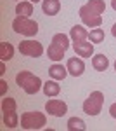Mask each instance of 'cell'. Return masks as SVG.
Listing matches in <instances>:
<instances>
[{
	"label": "cell",
	"instance_id": "6da1fadb",
	"mask_svg": "<svg viewBox=\"0 0 116 131\" xmlns=\"http://www.w3.org/2000/svg\"><path fill=\"white\" fill-rule=\"evenodd\" d=\"M16 82L21 89L28 94H37L40 91V88H43V84L40 81V77H37L35 73H31L28 70H23L16 75Z\"/></svg>",
	"mask_w": 116,
	"mask_h": 131
},
{
	"label": "cell",
	"instance_id": "7a4b0ae2",
	"mask_svg": "<svg viewBox=\"0 0 116 131\" xmlns=\"http://www.w3.org/2000/svg\"><path fill=\"white\" fill-rule=\"evenodd\" d=\"M2 114H4V124L14 129L19 126V117L16 114V100L14 98H4L2 100Z\"/></svg>",
	"mask_w": 116,
	"mask_h": 131
},
{
	"label": "cell",
	"instance_id": "3957f363",
	"mask_svg": "<svg viewBox=\"0 0 116 131\" xmlns=\"http://www.w3.org/2000/svg\"><path fill=\"white\" fill-rule=\"evenodd\" d=\"M47 124L45 114L35 110V112H24L21 115V128L23 129H42Z\"/></svg>",
	"mask_w": 116,
	"mask_h": 131
},
{
	"label": "cell",
	"instance_id": "277c9868",
	"mask_svg": "<svg viewBox=\"0 0 116 131\" xmlns=\"http://www.w3.org/2000/svg\"><path fill=\"white\" fill-rule=\"evenodd\" d=\"M12 30L16 31V33L26 35V37H33L38 31V23L26 18V16H18L12 21Z\"/></svg>",
	"mask_w": 116,
	"mask_h": 131
},
{
	"label": "cell",
	"instance_id": "5b68a950",
	"mask_svg": "<svg viewBox=\"0 0 116 131\" xmlns=\"http://www.w3.org/2000/svg\"><path fill=\"white\" fill-rule=\"evenodd\" d=\"M102 105H104V94L101 91H94V93H90V96L87 100L83 101V112L87 115H97L102 110Z\"/></svg>",
	"mask_w": 116,
	"mask_h": 131
},
{
	"label": "cell",
	"instance_id": "8992f818",
	"mask_svg": "<svg viewBox=\"0 0 116 131\" xmlns=\"http://www.w3.org/2000/svg\"><path fill=\"white\" fill-rule=\"evenodd\" d=\"M80 18L83 21L85 26H90V28H99L102 25V16L97 14L95 10H92L87 4L80 7Z\"/></svg>",
	"mask_w": 116,
	"mask_h": 131
},
{
	"label": "cell",
	"instance_id": "52a82bcc",
	"mask_svg": "<svg viewBox=\"0 0 116 131\" xmlns=\"http://www.w3.org/2000/svg\"><path fill=\"white\" fill-rule=\"evenodd\" d=\"M19 52L23 56L38 58V56L43 54V46L37 40H23V42H19Z\"/></svg>",
	"mask_w": 116,
	"mask_h": 131
},
{
	"label": "cell",
	"instance_id": "ba28073f",
	"mask_svg": "<svg viewBox=\"0 0 116 131\" xmlns=\"http://www.w3.org/2000/svg\"><path fill=\"white\" fill-rule=\"evenodd\" d=\"M45 110L48 112V115L62 117V115L68 112V105L62 100H48L47 103H45Z\"/></svg>",
	"mask_w": 116,
	"mask_h": 131
},
{
	"label": "cell",
	"instance_id": "9c48e42d",
	"mask_svg": "<svg viewBox=\"0 0 116 131\" xmlns=\"http://www.w3.org/2000/svg\"><path fill=\"white\" fill-rule=\"evenodd\" d=\"M66 68H68V73L73 75V77H80L83 72H85V63L81 58H69L68 63H66Z\"/></svg>",
	"mask_w": 116,
	"mask_h": 131
},
{
	"label": "cell",
	"instance_id": "30bf717a",
	"mask_svg": "<svg viewBox=\"0 0 116 131\" xmlns=\"http://www.w3.org/2000/svg\"><path fill=\"white\" fill-rule=\"evenodd\" d=\"M73 49L78 56L81 58H90L94 54V44L87 40H80V42H73Z\"/></svg>",
	"mask_w": 116,
	"mask_h": 131
},
{
	"label": "cell",
	"instance_id": "8fae6325",
	"mask_svg": "<svg viewBox=\"0 0 116 131\" xmlns=\"http://www.w3.org/2000/svg\"><path fill=\"white\" fill-rule=\"evenodd\" d=\"M69 37L73 42H80V40H88V31L85 26L81 25H75L71 30H69Z\"/></svg>",
	"mask_w": 116,
	"mask_h": 131
},
{
	"label": "cell",
	"instance_id": "7c38bea8",
	"mask_svg": "<svg viewBox=\"0 0 116 131\" xmlns=\"http://www.w3.org/2000/svg\"><path fill=\"white\" fill-rule=\"evenodd\" d=\"M64 47L62 46H59V44H56V42H52L50 46H48L47 49V56L50 58L52 61H61L62 58H64Z\"/></svg>",
	"mask_w": 116,
	"mask_h": 131
},
{
	"label": "cell",
	"instance_id": "4fadbf2b",
	"mask_svg": "<svg viewBox=\"0 0 116 131\" xmlns=\"http://www.w3.org/2000/svg\"><path fill=\"white\" fill-rule=\"evenodd\" d=\"M42 10L47 16H56L61 10V2L59 0H43L42 2Z\"/></svg>",
	"mask_w": 116,
	"mask_h": 131
},
{
	"label": "cell",
	"instance_id": "5bb4252c",
	"mask_svg": "<svg viewBox=\"0 0 116 131\" xmlns=\"http://www.w3.org/2000/svg\"><path fill=\"white\" fill-rule=\"evenodd\" d=\"M48 75H50L52 79H56V81H62V79H66V75H68V68L62 67V65H59V63H54V65L48 68Z\"/></svg>",
	"mask_w": 116,
	"mask_h": 131
},
{
	"label": "cell",
	"instance_id": "9a60e30c",
	"mask_svg": "<svg viewBox=\"0 0 116 131\" xmlns=\"http://www.w3.org/2000/svg\"><path fill=\"white\" fill-rule=\"evenodd\" d=\"M59 93H61V86L57 84L56 79H50L43 84V94L48 96V98H54V96H57Z\"/></svg>",
	"mask_w": 116,
	"mask_h": 131
},
{
	"label": "cell",
	"instance_id": "2e32d148",
	"mask_svg": "<svg viewBox=\"0 0 116 131\" xmlns=\"http://www.w3.org/2000/svg\"><path fill=\"white\" fill-rule=\"evenodd\" d=\"M16 14L18 16H26V18H29L33 14V2H29V0L23 2L21 0L19 4L16 5Z\"/></svg>",
	"mask_w": 116,
	"mask_h": 131
},
{
	"label": "cell",
	"instance_id": "e0dca14e",
	"mask_svg": "<svg viewBox=\"0 0 116 131\" xmlns=\"http://www.w3.org/2000/svg\"><path fill=\"white\" fill-rule=\"evenodd\" d=\"M92 67H94L97 72H104V70H107V67H109V60H107L104 54H95V56L92 58Z\"/></svg>",
	"mask_w": 116,
	"mask_h": 131
},
{
	"label": "cell",
	"instance_id": "ac0fdd59",
	"mask_svg": "<svg viewBox=\"0 0 116 131\" xmlns=\"http://www.w3.org/2000/svg\"><path fill=\"white\" fill-rule=\"evenodd\" d=\"M14 56V47L9 42H2L0 44V60L2 61H9Z\"/></svg>",
	"mask_w": 116,
	"mask_h": 131
},
{
	"label": "cell",
	"instance_id": "d6986e66",
	"mask_svg": "<svg viewBox=\"0 0 116 131\" xmlns=\"http://www.w3.org/2000/svg\"><path fill=\"white\" fill-rule=\"evenodd\" d=\"M68 129L69 131H85L87 129V124L83 119H80V117H71L68 119Z\"/></svg>",
	"mask_w": 116,
	"mask_h": 131
},
{
	"label": "cell",
	"instance_id": "ffe728a7",
	"mask_svg": "<svg viewBox=\"0 0 116 131\" xmlns=\"http://www.w3.org/2000/svg\"><path fill=\"white\" fill-rule=\"evenodd\" d=\"M104 30L102 28H94V30L88 31V39L90 42H94V44H101V42H104Z\"/></svg>",
	"mask_w": 116,
	"mask_h": 131
},
{
	"label": "cell",
	"instance_id": "44dd1931",
	"mask_svg": "<svg viewBox=\"0 0 116 131\" xmlns=\"http://www.w3.org/2000/svg\"><path fill=\"white\" fill-rule=\"evenodd\" d=\"M87 5L92 10H95L97 14H102V12L106 10V4H104V0H88Z\"/></svg>",
	"mask_w": 116,
	"mask_h": 131
},
{
	"label": "cell",
	"instance_id": "7402d4cb",
	"mask_svg": "<svg viewBox=\"0 0 116 131\" xmlns=\"http://www.w3.org/2000/svg\"><path fill=\"white\" fill-rule=\"evenodd\" d=\"M52 42H56L59 46H62L64 49H68L69 47V37L66 33H56L54 37H52Z\"/></svg>",
	"mask_w": 116,
	"mask_h": 131
},
{
	"label": "cell",
	"instance_id": "603a6c76",
	"mask_svg": "<svg viewBox=\"0 0 116 131\" xmlns=\"http://www.w3.org/2000/svg\"><path fill=\"white\" fill-rule=\"evenodd\" d=\"M5 91H7V82H5V81H0V94L4 96V94H5Z\"/></svg>",
	"mask_w": 116,
	"mask_h": 131
},
{
	"label": "cell",
	"instance_id": "cb8c5ba5",
	"mask_svg": "<svg viewBox=\"0 0 116 131\" xmlns=\"http://www.w3.org/2000/svg\"><path fill=\"white\" fill-rule=\"evenodd\" d=\"M109 114H111V117H114V119H116V101L109 107Z\"/></svg>",
	"mask_w": 116,
	"mask_h": 131
},
{
	"label": "cell",
	"instance_id": "d4e9b609",
	"mask_svg": "<svg viewBox=\"0 0 116 131\" xmlns=\"http://www.w3.org/2000/svg\"><path fill=\"white\" fill-rule=\"evenodd\" d=\"M5 73V61H0V75Z\"/></svg>",
	"mask_w": 116,
	"mask_h": 131
},
{
	"label": "cell",
	"instance_id": "484cf974",
	"mask_svg": "<svg viewBox=\"0 0 116 131\" xmlns=\"http://www.w3.org/2000/svg\"><path fill=\"white\" fill-rule=\"evenodd\" d=\"M111 33H113V37H116V23L113 25V28H111Z\"/></svg>",
	"mask_w": 116,
	"mask_h": 131
},
{
	"label": "cell",
	"instance_id": "4316f807",
	"mask_svg": "<svg viewBox=\"0 0 116 131\" xmlns=\"http://www.w3.org/2000/svg\"><path fill=\"white\" fill-rule=\"evenodd\" d=\"M111 7L116 10V0H111Z\"/></svg>",
	"mask_w": 116,
	"mask_h": 131
},
{
	"label": "cell",
	"instance_id": "83f0119b",
	"mask_svg": "<svg viewBox=\"0 0 116 131\" xmlns=\"http://www.w3.org/2000/svg\"><path fill=\"white\" fill-rule=\"evenodd\" d=\"M29 2H33V4H37V2H40V0H29Z\"/></svg>",
	"mask_w": 116,
	"mask_h": 131
},
{
	"label": "cell",
	"instance_id": "f1b7e54d",
	"mask_svg": "<svg viewBox=\"0 0 116 131\" xmlns=\"http://www.w3.org/2000/svg\"><path fill=\"white\" fill-rule=\"evenodd\" d=\"M114 70H116V61H114Z\"/></svg>",
	"mask_w": 116,
	"mask_h": 131
},
{
	"label": "cell",
	"instance_id": "f546056e",
	"mask_svg": "<svg viewBox=\"0 0 116 131\" xmlns=\"http://www.w3.org/2000/svg\"><path fill=\"white\" fill-rule=\"evenodd\" d=\"M19 2H21V0H19Z\"/></svg>",
	"mask_w": 116,
	"mask_h": 131
}]
</instances>
